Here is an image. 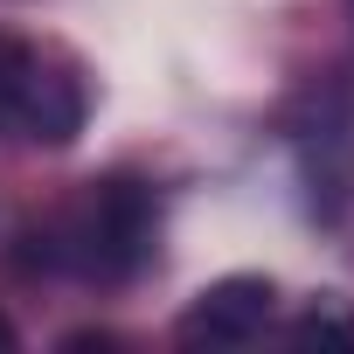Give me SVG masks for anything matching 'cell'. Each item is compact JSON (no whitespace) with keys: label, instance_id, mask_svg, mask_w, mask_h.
I'll return each mask as SVG.
<instances>
[{"label":"cell","instance_id":"obj_4","mask_svg":"<svg viewBox=\"0 0 354 354\" xmlns=\"http://www.w3.org/2000/svg\"><path fill=\"white\" fill-rule=\"evenodd\" d=\"M292 333H299L306 347H313V340H319V347H354V313L326 292V299H313V306H306V319H299Z\"/></svg>","mask_w":354,"mask_h":354},{"label":"cell","instance_id":"obj_2","mask_svg":"<svg viewBox=\"0 0 354 354\" xmlns=\"http://www.w3.org/2000/svg\"><path fill=\"white\" fill-rule=\"evenodd\" d=\"M91 118V84L70 56L0 35V132L28 146H70Z\"/></svg>","mask_w":354,"mask_h":354},{"label":"cell","instance_id":"obj_5","mask_svg":"<svg viewBox=\"0 0 354 354\" xmlns=\"http://www.w3.org/2000/svg\"><path fill=\"white\" fill-rule=\"evenodd\" d=\"M0 347H15V326H8V319H0Z\"/></svg>","mask_w":354,"mask_h":354},{"label":"cell","instance_id":"obj_1","mask_svg":"<svg viewBox=\"0 0 354 354\" xmlns=\"http://www.w3.org/2000/svg\"><path fill=\"white\" fill-rule=\"evenodd\" d=\"M21 243H28V257L42 271H77V278H97V285H125V278H139L153 264L160 202H153L146 181H132V174H104V181H91L70 209L35 223Z\"/></svg>","mask_w":354,"mask_h":354},{"label":"cell","instance_id":"obj_3","mask_svg":"<svg viewBox=\"0 0 354 354\" xmlns=\"http://www.w3.org/2000/svg\"><path fill=\"white\" fill-rule=\"evenodd\" d=\"M271 313H278V285L264 271H230L188 299V313L174 319V340L181 347H250L271 326Z\"/></svg>","mask_w":354,"mask_h":354}]
</instances>
